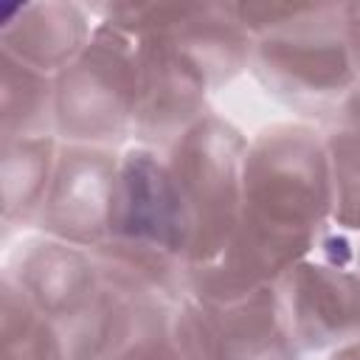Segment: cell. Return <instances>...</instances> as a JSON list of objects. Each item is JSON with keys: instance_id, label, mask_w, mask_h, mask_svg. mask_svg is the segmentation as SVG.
<instances>
[{"instance_id": "obj_6", "label": "cell", "mask_w": 360, "mask_h": 360, "mask_svg": "<svg viewBox=\"0 0 360 360\" xmlns=\"http://www.w3.org/2000/svg\"><path fill=\"white\" fill-rule=\"evenodd\" d=\"M287 329L301 354L335 352L360 338L357 233L332 228L276 281Z\"/></svg>"}, {"instance_id": "obj_21", "label": "cell", "mask_w": 360, "mask_h": 360, "mask_svg": "<svg viewBox=\"0 0 360 360\" xmlns=\"http://www.w3.org/2000/svg\"><path fill=\"white\" fill-rule=\"evenodd\" d=\"M357 264H360V233H357Z\"/></svg>"}, {"instance_id": "obj_20", "label": "cell", "mask_w": 360, "mask_h": 360, "mask_svg": "<svg viewBox=\"0 0 360 360\" xmlns=\"http://www.w3.org/2000/svg\"><path fill=\"white\" fill-rule=\"evenodd\" d=\"M329 360H360V338L352 340L349 346H340V349L329 352Z\"/></svg>"}, {"instance_id": "obj_3", "label": "cell", "mask_w": 360, "mask_h": 360, "mask_svg": "<svg viewBox=\"0 0 360 360\" xmlns=\"http://www.w3.org/2000/svg\"><path fill=\"white\" fill-rule=\"evenodd\" d=\"M253 48L248 73L298 121L318 124L360 82L343 34V3H233Z\"/></svg>"}, {"instance_id": "obj_12", "label": "cell", "mask_w": 360, "mask_h": 360, "mask_svg": "<svg viewBox=\"0 0 360 360\" xmlns=\"http://www.w3.org/2000/svg\"><path fill=\"white\" fill-rule=\"evenodd\" d=\"M93 31L96 17L90 14L87 3H22L0 25V53L56 76L87 48Z\"/></svg>"}, {"instance_id": "obj_16", "label": "cell", "mask_w": 360, "mask_h": 360, "mask_svg": "<svg viewBox=\"0 0 360 360\" xmlns=\"http://www.w3.org/2000/svg\"><path fill=\"white\" fill-rule=\"evenodd\" d=\"M177 301L132 295L127 323L104 360H191L177 323Z\"/></svg>"}, {"instance_id": "obj_1", "label": "cell", "mask_w": 360, "mask_h": 360, "mask_svg": "<svg viewBox=\"0 0 360 360\" xmlns=\"http://www.w3.org/2000/svg\"><path fill=\"white\" fill-rule=\"evenodd\" d=\"M335 228V194L321 135L307 121H276L248 141L236 231L188 276L186 295L231 304L276 284Z\"/></svg>"}, {"instance_id": "obj_13", "label": "cell", "mask_w": 360, "mask_h": 360, "mask_svg": "<svg viewBox=\"0 0 360 360\" xmlns=\"http://www.w3.org/2000/svg\"><path fill=\"white\" fill-rule=\"evenodd\" d=\"M59 138L0 141V219L6 231H34L45 205Z\"/></svg>"}, {"instance_id": "obj_5", "label": "cell", "mask_w": 360, "mask_h": 360, "mask_svg": "<svg viewBox=\"0 0 360 360\" xmlns=\"http://www.w3.org/2000/svg\"><path fill=\"white\" fill-rule=\"evenodd\" d=\"M248 141L233 121L211 110L163 152L194 225V267L222 256L236 231Z\"/></svg>"}, {"instance_id": "obj_8", "label": "cell", "mask_w": 360, "mask_h": 360, "mask_svg": "<svg viewBox=\"0 0 360 360\" xmlns=\"http://www.w3.org/2000/svg\"><path fill=\"white\" fill-rule=\"evenodd\" d=\"M177 323L191 360H301L276 284L231 304L177 301Z\"/></svg>"}, {"instance_id": "obj_15", "label": "cell", "mask_w": 360, "mask_h": 360, "mask_svg": "<svg viewBox=\"0 0 360 360\" xmlns=\"http://www.w3.org/2000/svg\"><path fill=\"white\" fill-rule=\"evenodd\" d=\"M56 135L53 76L0 53V141Z\"/></svg>"}, {"instance_id": "obj_11", "label": "cell", "mask_w": 360, "mask_h": 360, "mask_svg": "<svg viewBox=\"0 0 360 360\" xmlns=\"http://www.w3.org/2000/svg\"><path fill=\"white\" fill-rule=\"evenodd\" d=\"M0 278L11 281L20 295L62 332L76 323L104 290V276L90 250L34 231L11 248Z\"/></svg>"}, {"instance_id": "obj_7", "label": "cell", "mask_w": 360, "mask_h": 360, "mask_svg": "<svg viewBox=\"0 0 360 360\" xmlns=\"http://www.w3.org/2000/svg\"><path fill=\"white\" fill-rule=\"evenodd\" d=\"M96 22L118 28L129 39L158 34L186 53L211 90H222L248 73L253 39L239 22L233 3H87Z\"/></svg>"}, {"instance_id": "obj_2", "label": "cell", "mask_w": 360, "mask_h": 360, "mask_svg": "<svg viewBox=\"0 0 360 360\" xmlns=\"http://www.w3.org/2000/svg\"><path fill=\"white\" fill-rule=\"evenodd\" d=\"M93 259L104 281L129 295H186L194 225L163 152L138 143L121 152L110 231Z\"/></svg>"}, {"instance_id": "obj_14", "label": "cell", "mask_w": 360, "mask_h": 360, "mask_svg": "<svg viewBox=\"0 0 360 360\" xmlns=\"http://www.w3.org/2000/svg\"><path fill=\"white\" fill-rule=\"evenodd\" d=\"M332 194H335V225L360 233V84L318 124Z\"/></svg>"}, {"instance_id": "obj_17", "label": "cell", "mask_w": 360, "mask_h": 360, "mask_svg": "<svg viewBox=\"0 0 360 360\" xmlns=\"http://www.w3.org/2000/svg\"><path fill=\"white\" fill-rule=\"evenodd\" d=\"M0 343L3 360H68L62 329L6 278H0Z\"/></svg>"}, {"instance_id": "obj_9", "label": "cell", "mask_w": 360, "mask_h": 360, "mask_svg": "<svg viewBox=\"0 0 360 360\" xmlns=\"http://www.w3.org/2000/svg\"><path fill=\"white\" fill-rule=\"evenodd\" d=\"M211 84L200 68L166 37L135 39V124L132 143L166 152L202 121L211 107Z\"/></svg>"}, {"instance_id": "obj_10", "label": "cell", "mask_w": 360, "mask_h": 360, "mask_svg": "<svg viewBox=\"0 0 360 360\" xmlns=\"http://www.w3.org/2000/svg\"><path fill=\"white\" fill-rule=\"evenodd\" d=\"M118 169V149L59 141L51 188L37 217L34 233L93 253L110 231Z\"/></svg>"}, {"instance_id": "obj_18", "label": "cell", "mask_w": 360, "mask_h": 360, "mask_svg": "<svg viewBox=\"0 0 360 360\" xmlns=\"http://www.w3.org/2000/svg\"><path fill=\"white\" fill-rule=\"evenodd\" d=\"M129 307L132 295L104 281V290L90 304V309L62 332L68 360H104L127 323Z\"/></svg>"}, {"instance_id": "obj_19", "label": "cell", "mask_w": 360, "mask_h": 360, "mask_svg": "<svg viewBox=\"0 0 360 360\" xmlns=\"http://www.w3.org/2000/svg\"><path fill=\"white\" fill-rule=\"evenodd\" d=\"M343 34H346L354 76L360 82V3H343Z\"/></svg>"}, {"instance_id": "obj_4", "label": "cell", "mask_w": 360, "mask_h": 360, "mask_svg": "<svg viewBox=\"0 0 360 360\" xmlns=\"http://www.w3.org/2000/svg\"><path fill=\"white\" fill-rule=\"evenodd\" d=\"M56 138L124 152L135 124V39L96 22L87 48L53 76Z\"/></svg>"}]
</instances>
